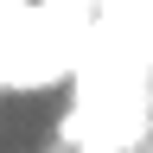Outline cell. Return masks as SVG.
Masks as SVG:
<instances>
[{
	"label": "cell",
	"instance_id": "cell-1",
	"mask_svg": "<svg viewBox=\"0 0 153 153\" xmlns=\"http://www.w3.org/2000/svg\"><path fill=\"white\" fill-rule=\"evenodd\" d=\"M147 147H153V128H147Z\"/></svg>",
	"mask_w": 153,
	"mask_h": 153
}]
</instances>
